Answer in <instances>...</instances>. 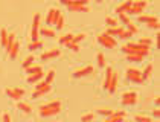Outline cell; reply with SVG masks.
Masks as SVG:
<instances>
[{
    "label": "cell",
    "instance_id": "cell-1",
    "mask_svg": "<svg viewBox=\"0 0 160 122\" xmlns=\"http://www.w3.org/2000/svg\"><path fill=\"white\" fill-rule=\"evenodd\" d=\"M122 52H125L127 55H130V53H136V55H143V57H147L148 53H149V46L148 44H140V43H137V44H133V43H128V44H123L122 48Z\"/></svg>",
    "mask_w": 160,
    "mask_h": 122
},
{
    "label": "cell",
    "instance_id": "cell-2",
    "mask_svg": "<svg viewBox=\"0 0 160 122\" xmlns=\"http://www.w3.org/2000/svg\"><path fill=\"white\" fill-rule=\"evenodd\" d=\"M60 110H61V102L60 101H52L49 104L40 107V116H43V118L55 116V114L60 113Z\"/></svg>",
    "mask_w": 160,
    "mask_h": 122
},
{
    "label": "cell",
    "instance_id": "cell-3",
    "mask_svg": "<svg viewBox=\"0 0 160 122\" xmlns=\"http://www.w3.org/2000/svg\"><path fill=\"white\" fill-rule=\"evenodd\" d=\"M98 41L102 44V46H105V48H116V46H118L116 38H114V37H111V35H108L107 32H105V34H99Z\"/></svg>",
    "mask_w": 160,
    "mask_h": 122
},
{
    "label": "cell",
    "instance_id": "cell-4",
    "mask_svg": "<svg viewBox=\"0 0 160 122\" xmlns=\"http://www.w3.org/2000/svg\"><path fill=\"white\" fill-rule=\"evenodd\" d=\"M123 105H134L137 102V93L136 92H127L122 95V99H121Z\"/></svg>",
    "mask_w": 160,
    "mask_h": 122
},
{
    "label": "cell",
    "instance_id": "cell-5",
    "mask_svg": "<svg viewBox=\"0 0 160 122\" xmlns=\"http://www.w3.org/2000/svg\"><path fill=\"white\" fill-rule=\"evenodd\" d=\"M147 2L145 0H137L134 2L133 5H131V8L128 9V14H140V12H143V9L147 8Z\"/></svg>",
    "mask_w": 160,
    "mask_h": 122
},
{
    "label": "cell",
    "instance_id": "cell-6",
    "mask_svg": "<svg viewBox=\"0 0 160 122\" xmlns=\"http://www.w3.org/2000/svg\"><path fill=\"white\" fill-rule=\"evenodd\" d=\"M127 78L133 83H143V78H142V72L137 70V69H128L127 70Z\"/></svg>",
    "mask_w": 160,
    "mask_h": 122
},
{
    "label": "cell",
    "instance_id": "cell-7",
    "mask_svg": "<svg viewBox=\"0 0 160 122\" xmlns=\"http://www.w3.org/2000/svg\"><path fill=\"white\" fill-rule=\"evenodd\" d=\"M90 73H93V67H92V66H86V67H82V69L75 70V72L72 73V78H82V76H87V75H90Z\"/></svg>",
    "mask_w": 160,
    "mask_h": 122
},
{
    "label": "cell",
    "instance_id": "cell-8",
    "mask_svg": "<svg viewBox=\"0 0 160 122\" xmlns=\"http://www.w3.org/2000/svg\"><path fill=\"white\" fill-rule=\"evenodd\" d=\"M5 92H6V95H8V96L12 98V99H15V101H18L20 98L25 95V90H23V89H6Z\"/></svg>",
    "mask_w": 160,
    "mask_h": 122
},
{
    "label": "cell",
    "instance_id": "cell-9",
    "mask_svg": "<svg viewBox=\"0 0 160 122\" xmlns=\"http://www.w3.org/2000/svg\"><path fill=\"white\" fill-rule=\"evenodd\" d=\"M60 15H61L60 9H57V8H50L49 12H48V18H46V20H48V23L49 24H52V23L55 24V22L58 20V17H60Z\"/></svg>",
    "mask_w": 160,
    "mask_h": 122
},
{
    "label": "cell",
    "instance_id": "cell-10",
    "mask_svg": "<svg viewBox=\"0 0 160 122\" xmlns=\"http://www.w3.org/2000/svg\"><path fill=\"white\" fill-rule=\"evenodd\" d=\"M118 79H119V75H118V72H113V73H111L110 84H108V87H107V90H108L110 93H114V92H116V89H118Z\"/></svg>",
    "mask_w": 160,
    "mask_h": 122
},
{
    "label": "cell",
    "instance_id": "cell-11",
    "mask_svg": "<svg viewBox=\"0 0 160 122\" xmlns=\"http://www.w3.org/2000/svg\"><path fill=\"white\" fill-rule=\"evenodd\" d=\"M55 57H60V50L58 49H52V50H48L41 55V60H50V58H55Z\"/></svg>",
    "mask_w": 160,
    "mask_h": 122
},
{
    "label": "cell",
    "instance_id": "cell-12",
    "mask_svg": "<svg viewBox=\"0 0 160 122\" xmlns=\"http://www.w3.org/2000/svg\"><path fill=\"white\" fill-rule=\"evenodd\" d=\"M50 90V84H46L44 85H41V87H38L37 90H35V93H34V98H40V96H43V95H46L48 92Z\"/></svg>",
    "mask_w": 160,
    "mask_h": 122
},
{
    "label": "cell",
    "instance_id": "cell-13",
    "mask_svg": "<svg viewBox=\"0 0 160 122\" xmlns=\"http://www.w3.org/2000/svg\"><path fill=\"white\" fill-rule=\"evenodd\" d=\"M131 5H133V0H127V2H123L122 5H119V6L116 8V12H118V14H121V12H128V9L131 8Z\"/></svg>",
    "mask_w": 160,
    "mask_h": 122
},
{
    "label": "cell",
    "instance_id": "cell-14",
    "mask_svg": "<svg viewBox=\"0 0 160 122\" xmlns=\"http://www.w3.org/2000/svg\"><path fill=\"white\" fill-rule=\"evenodd\" d=\"M123 118H125V113L123 111H113L110 116H108V121L110 122H119V121H122Z\"/></svg>",
    "mask_w": 160,
    "mask_h": 122
},
{
    "label": "cell",
    "instance_id": "cell-15",
    "mask_svg": "<svg viewBox=\"0 0 160 122\" xmlns=\"http://www.w3.org/2000/svg\"><path fill=\"white\" fill-rule=\"evenodd\" d=\"M122 32H123L122 26H113V28H108V31H107V34L111 37H119Z\"/></svg>",
    "mask_w": 160,
    "mask_h": 122
},
{
    "label": "cell",
    "instance_id": "cell-16",
    "mask_svg": "<svg viewBox=\"0 0 160 122\" xmlns=\"http://www.w3.org/2000/svg\"><path fill=\"white\" fill-rule=\"evenodd\" d=\"M8 37H9V34L6 32V29H5V28H2V29H0V43H2V46H3V48H6V46H8Z\"/></svg>",
    "mask_w": 160,
    "mask_h": 122
},
{
    "label": "cell",
    "instance_id": "cell-17",
    "mask_svg": "<svg viewBox=\"0 0 160 122\" xmlns=\"http://www.w3.org/2000/svg\"><path fill=\"white\" fill-rule=\"evenodd\" d=\"M43 75H44L43 70H38V72L29 75V76H28V81H29V83H37V81H40V79L43 78Z\"/></svg>",
    "mask_w": 160,
    "mask_h": 122
},
{
    "label": "cell",
    "instance_id": "cell-18",
    "mask_svg": "<svg viewBox=\"0 0 160 122\" xmlns=\"http://www.w3.org/2000/svg\"><path fill=\"white\" fill-rule=\"evenodd\" d=\"M18 49H20V43L15 40V41H14V44H12V48L9 49V57H11V58H15V57H17Z\"/></svg>",
    "mask_w": 160,
    "mask_h": 122
},
{
    "label": "cell",
    "instance_id": "cell-19",
    "mask_svg": "<svg viewBox=\"0 0 160 122\" xmlns=\"http://www.w3.org/2000/svg\"><path fill=\"white\" fill-rule=\"evenodd\" d=\"M143 55H136V53H130V55H127V61H131V63H140V61H143Z\"/></svg>",
    "mask_w": 160,
    "mask_h": 122
},
{
    "label": "cell",
    "instance_id": "cell-20",
    "mask_svg": "<svg viewBox=\"0 0 160 122\" xmlns=\"http://www.w3.org/2000/svg\"><path fill=\"white\" fill-rule=\"evenodd\" d=\"M69 9L70 11H78V12H87L88 8L86 5H69Z\"/></svg>",
    "mask_w": 160,
    "mask_h": 122
},
{
    "label": "cell",
    "instance_id": "cell-21",
    "mask_svg": "<svg viewBox=\"0 0 160 122\" xmlns=\"http://www.w3.org/2000/svg\"><path fill=\"white\" fill-rule=\"evenodd\" d=\"M62 5H86L88 0H60Z\"/></svg>",
    "mask_w": 160,
    "mask_h": 122
},
{
    "label": "cell",
    "instance_id": "cell-22",
    "mask_svg": "<svg viewBox=\"0 0 160 122\" xmlns=\"http://www.w3.org/2000/svg\"><path fill=\"white\" fill-rule=\"evenodd\" d=\"M154 20H157L156 15H139L140 23H149V22H154Z\"/></svg>",
    "mask_w": 160,
    "mask_h": 122
},
{
    "label": "cell",
    "instance_id": "cell-23",
    "mask_svg": "<svg viewBox=\"0 0 160 122\" xmlns=\"http://www.w3.org/2000/svg\"><path fill=\"white\" fill-rule=\"evenodd\" d=\"M38 32H40L41 35H44V37H55V31L48 29V28H41V29H38Z\"/></svg>",
    "mask_w": 160,
    "mask_h": 122
},
{
    "label": "cell",
    "instance_id": "cell-24",
    "mask_svg": "<svg viewBox=\"0 0 160 122\" xmlns=\"http://www.w3.org/2000/svg\"><path fill=\"white\" fill-rule=\"evenodd\" d=\"M151 73H152V64H148L147 67H145V70L142 72V78H143V81L147 79V78L149 76V75H151Z\"/></svg>",
    "mask_w": 160,
    "mask_h": 122
},
{
    "label": "cell",
    "instance_id": "cell-25",
    "mask_svg": "<svg viewBox=\"0 0 160 122\" xmlns=\"http://www.w3.org/2000/svg\"><path fill=\"white\" fill-rule=\"evenodd\" d=\"M111 73H113V70L108 67V69H107V73H105V81H104V87H105V89H107V87H108V84H110Z\"/></svg>",
    "mask_w": 160,
    "mask_h": 122
},
{
    "label": "cell",
    "instance_id": "cell-26",
    "mask_svg": "<svg viewBox=\"0 0 160 122\" xmlns=\"http://www.w3.org/2000/svg\"><path fill=\"white\" fill-rule=\"evenodd\" d=\"M72 34H66V35H62L61 38H60V43H61V44H67V43H70V41H72Z\"/></svg>",
    "mask_w": 160,
    "mask_h": 122
},
{
    "label": "cell",
    "instance_id": "cell-27",
    "mask_svg": "<svg viewBox=\"0 0 160 122\" xmlns=\"http://www.w3.org/2000/svg\"><path fill=\"white\" fill-rule=\"evenodd\" d=\"M18 109L22 110L23 113H31V111H32L31 105H28V104H25V102H20V104H18Z\"/></svg>",
    "mask_w": 160,
    "mask_h": 122
},
{
    "label": "cell",
    "instance_id": "cell-28",
    "mask_svg": "<svg viewBox=\"0 0 160 122\" xmlns=\"http://www.w3.org/2000/svg\"><path fill=\"white\" fill-rule=\"evenodd\" d=\"M40 48H43V43L41 41H32L31 44H29V50H35V49H40Z\"/></svg>",
    "mask_w": 160,
    "mask_h": 122
},
{
    "label": "cell",
    "instance_id": "cell-29",
    "mask_svg": "<svg viewBox=\"0 0 160 122\" xmlns=\"http://www.w3.org/2000/svg\"><path fill=\"white\" fill-rule=\"evenodd\" d=\"M96 60H98V66H99V67H104V66H105V57H104L101 52L96 55Z\"/></svg>",
    "mask_w": 160,
    "mask_h": 122
},
{
    "label": "cell",
    "instance_id": "cell-30",
    "mask_svg": "<svg viewBox=\"0 0 160 122\" xmlns=\"http://www.w3.org/2000/svg\"><path fill=\"white\" fill-rule=\"evenodd\" d=\"M26 70H28L29 75H32V73L38 72V70H43V69H41V66H29V67H26Z\"/></svg>",
    "mask_w": 160,
    "mask_h": 122
},
{
    "label": "cell",
    "instance_id": "cell-31",
    "mask_svg": "<svg viewBox=\"0 0 160 122\" xmlns=\"http://www.w3.org/2000/svg\"><path fill=\"white\" fill-rule=\"evenodd\" d=\"M113 111H114V110H110V109H98L96 110L98 114H104V116H110Z\"/></svg>",
    "mask_w": 160,
    "mask_h": 122
},
{
    "label": "cell",
    "instance_id": "cell-32",
    "mask_svg": "<svg viewBox=\"0 0 160 122\" xmlns=\"http://www.w3.org/2000/svg\"><path fill=\"white\" fill-rule=\"evenodd\" d=\"M53 78H55V70H53V69H50L49 72H48V76H46V83L50 84V83L53 81Z\"/></svg>",
    "mask_w": 160,
    "mask_h": 122
},
{
    "label": "cell",
    "instance_id": "cell-33",
    "mask_svg": "<svg viewBox=\"0 0 160 122\" xmlns=\"http://www.w3.org/2000/svg\"><path fill=\"white\" fill-rule=\"evenodd\" d=\"M32 29H40V14L34 15V23H32Z\"/></svg>",
    "mask_w": 160,
    "mask_h": 122
},
{
    "label": "cell",
    "instance_id": "cell-34",
    "mask_svg": "<svg viewBox=\"0 0 160 122\" xmlns=\"http://www.w3.org/2000/svg\"><path fill=\"white\" fill-rule=\"evenodd\" d=\"M84 38H86V34H78V35H73L72 37V43H76V44H78V43H79L81 40H84Z\"/></svg>",
    "mask_w": 160,
    "mask_h": 122
},
{
    "label": "cell",
    "instance_id": "cell-35",
    "mask_svg": "<svg viewBox=\"0 0 160 122\" xmlns=\"http://www.w3.org/2000/svg\"><path fill=\"white\" fill-rule=\"evenodd\" d=\"M35 60V58H34V55H29V57H28V58H25V61H23V67H29V66H31V64H32V61Z\"/></svg>",
    "mask_w": 160,
    "mask_h": 122
},
{
    "label": "cell",
    "instance_id": "cell-36",
    "mask_svg": "<svg viewBox=\"0 0 160 122\" xmlns=\"http://www.w3.org/2000/svg\"><path fill=\"white\" fill-rule=\"evenodd\" d=\"M14 41H15V35H14V34H9V37H8V46H6V50H9V49L12 48Z\"/></svg>",
    "mask_w": 160,
    "mask_h": 122
},
{
    "label": "cell",
    "instance_id": "cell-37",
    "mask_svg": "<svg viewBox=\"0 0 160 122\" xmlns=\"http://www.w3.org/2000/svg\"><path fill=\"white\" fill-rule=\"evenodd\" d=\"M134 119L136 121H142V122H149L151 121V118H149V116H143V114H136Z\"/></svg>",
    "mask_w": 160,
    "mask_h": 122
},
{
    "label": "cell",
    "instance_id": "cell-38",
    "mask_svg": "<svg viewBox=\"0 0 160 122\" xmlns=\"http://www.w3.org/2000/svg\"><path fill=\"white\" fill-rule=\"evenodd\" d=\"M55 26H57V29H62V26H64V17L62 15L58 17V20L55 22Z\"/></svg>",
    "mask_w": 160,
    "mask_h": 122
},
{
    "label": "cell",
    "instance_id": "cell-39",
    "mask_svg": "<svg viewBox=\"0 0 160 122\" xmlns=\"http://www.w3.org/2000/svg\"><path fill=\"white\" fill-rule=\"evenodd\" d=\"M66 46H67V48H70L72 49V50H73V52H79V44H76V43H72V41H70V43H67V44H66Z\"/></svg>",
    "mask_w": 160,
    "mask_h": 122
},
{
    "label": "cell",
    "instance_id": "cell-40",
    "mask_svg": "<svg viewBox=\"0 0 160 122\" xmlns=\"http://www.w3.org/2000/svg\"><path fill=\"white\" fill-rule=\"evenodd\" d=\"M131 35H133V34H131V32H130L128 29H123V32L121 34V35H119V38H122V40H127V38H130Z\"/></svg>",
    "mask_w": 160,
    "mask_h": 122
},
{
    "label": "cell",
    "instance_id": "cell-41",
    "mask_svg": "<svg viewBox=\"0 0 160 122\" xmlns=\"http://www.w3.org/2000/svg\"><path fill=\"white\" fill-rule=\"evenodd\" d=\"M105 22H107V24H108L110 28H113V26H116V24H118V20H116V18H111V17H107V18H105Z\"/></svg>",
    "mask_w": 160,
    "mask_h": 122
},
{
    "label": "cell",
    "instance_id": "cell-42",
    "mask_svg": "<svg viewBox=\"0 0 160 122\" xmlns=\"http://www.w3.org/2000/svg\"><path fill=\"white\" fill-rule=\"evenodd\" d=\"M127 28H128V31H130L131 34H136V32L139 31V29H137V26H136V24H133L131 22H130V23L127 24Z\"/></svg>",
    "mask_w": 160,
    "mask_h": 122
},
{
    "label": "cell",
    "instance_id": "cell-43",
    "mask_svg": "<svg viewBox=\"0 0 160 122\" xmlns=\"http://www.w3.org/2000/svg\"><path fill=\"white\" fill-rule=\"evenodd\" d=\"M119 18H121L125 24L130 23V17H128V15H125V12H121V14H119Z\"/></svg>",
    "mask_w": 160,
    "mask_h": 122
},
{
    "label": "cell",
    "instance_id": "cell-44",
    "mask_svg": "<svg viewBox=\"0 0 160 122\" xmlns=\"http://www.w3.org/2000/svg\"><path fill=\"white\" fill-rule=\"evenodd\" d=\"M93 119H95V113H88L81 118V121H93Z\"/></svg>",
    "mask_w": 160,
    "mask_h": 122
},
{
    "label": "cell",
    "instance_id": "cell-45",
    "mask_svg": "<svg viewBox=\"0 0 160 122\" xmlns=\"http://www.w3.org/2000/svg\"><path fill=\"white\" fill-rule=\"evenodd\" d=\"M148 28H154V29H157L159 28V20H154V22H149V23H147Z\"/></svg>",
    "mask_w": 160,
    "mask_h": 122
},
{
    "label": "cell",
    "instance_id": "cell-46",
    "mask_svg": "<svg viewBox=\"0 0 160 122\" xmlns=\"http://www.w3.org/2000/svg\"><path fill=\"white\" fill-rule=\"evenodd\" d=\"M139 43H140V44H148V46H151V40H149V38H142Z\"/></svg>",
    "mask_w": 160,
    "mask_h": 122
},
{
    "label": "cell",
    "instance_id": "cell-47",
    "mask_svg": "<svg viewBox=\"0 0 160 122\" xmlns=\"http://www.w3.org/2000/svg\"><path fill=\"white\" fill-rule=\"evenodd\" d=\"M2 119H3V121H6V122H9V121H11V116H9L8 113H5V114L2 116Z\"/></svg>",
    "mask_w": 160,
    "mask_h": 122
},
{
    "label": "cell",
    "instance_id": "cell-48",
    "mask_svg": "<svg viewBox=\"0 0 160 122\" xmlns=\"http://www.w3.org/2000/svg\"><path fill=\"white\" fill-rule=\"evenodd\" d=\"M152 114H154V116H156V118H159L160 111H159V110H154V111H152Z\"/></svg>",
    "mask_w": 160,
    "mask_h": 122
},
{
    "label": "cell",
    "instance_id": "cell-49",
    "mask_svg": "<svg viewBox=\"0 0 160 122\" xmlns=\"http://www.w3.org/2000/svg\"><path fill=\"white\" fill-rule=\"evenodd\" d=\"M96 2H98V3H101V2H102V0H96Z\"/></svg>",
    "mask_w": 160,
    "mask_h": 122
}]
</instances>
